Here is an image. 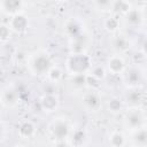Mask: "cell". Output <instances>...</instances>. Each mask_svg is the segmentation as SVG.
Listing matches in <instances>:
<instances>
[{"label": "cell", "mask_w": 147, "mask_h": 147, "mask_svg": "<svg viewBox=\"0 0 147 147\" xmlns=\"http://www.w3.org/2000/svg\"><path fill=\"white\" fill-rule=\"evenodd\" d=\"M13 32L15 33H23L29 28V18L23 13H20L17 15H14L9 17V21L7 23Z\"/></svg>", "instance_id": "10"}, {"label": "cell", "mask_w": 147, "mask_h": 147, "mask_svg": "<svg viewBox=\"0 0 147 147\" xmlns=\"http://www.w3.org/2000/svg\"><path fill=\"white\" fill-rule=\"evenodd\" d=\"M20 101V92L14 86H6L1 92V105L3 108H13Z\"/></svg>", "instance_id": "9"}, {"label": "cell", "mask_w": 147, "mask_h": 147, "mask_svg": "<svg viewBox=\"0 0 147 147\" xmlns=\"http://www.w3.org/2000/svg\"><path fill=\"white\" fill-rule=\"evenodd\" d=\"M133 6L127 2V1H113V6H111V11L115 14H119V15H125Z\"/></svg>", "instance_id": "24"}, {"label": "cell", "mask_w": 147, "mask_h": 147, "mask_svg": "<svg viewBox=\"0 0 147 147\" xmlns=\"http://www.w3.org/2000/svg\"><path fill=\"white\" fill-rule=\"evenodd\" d=\"M132 147H147V126L131 132Z\"/></svg>", "instance_id": "19"}, {"label": "cell", "mask_w": 147, "mask_h": 147, "mask_svg": "<svg viewBox=\"0 0 147 147\" xmlns=\"http://www.w3.org/2000/svg\"><path fill=\"white\" fill-rule=\"evenodd\" d=\"M55 147H70L69 142L67 140L63 141H55Z\"/></svg>", "instance_id": "30"}, {"label": "cell", "mask_w": 147, "mask_h": 147, "mask_svg": "<svg viewBox=\"0 0 147 147\" xmlns=\"http://www.w3.org/2000/svg\"><path fill=\"white\" fill-rule=\"evenodd\" d=\"M94 6H96L102 10H111L113 1H96L94 2Z\"/></svg>", "instance_id": "28"}, {"label": "cell", "mask_w": 147, "mask_h": 147, "mask_svg": "<svg viewBox=\"0 0 147 147\" xmlns=\"http://www.w3.org/2000/svg\"><path fill=\"white\" fill-rule=\"evenodd\" d=\"M37 127L31 119H23L17 126V133L22 139H31L36 134Z\"/></svg>", "instance_id": "16"}, {"label": "cell", "mask_w": 147, "mask_h": 147, "mask_svg": "<svg viewBox=\"0 0 147 147\" xmlns=\"http://www.w3.org/2000/svg\"><path fill=\"white\" fill-rule=\"evenodd\" d=\"M14 147H26V146H24V145H21V144H18V145H15Z\"/></svg>", "instance_id": "31"}, {"label": "cell", "mask_w": 147, "mask_h": 147, "mask_svg": "<svg viewBox=\"0 0 147 147\" xmlns=\"http://www.w3.org/2000/svg\"><path fill=\"white\" fill-rule=\"evenodd\" d=\"M145 119H146L145 113L139 107L130 108L124 115L123 124L126 130L133 132V131L145 126Z\"/></svg>", "instance_id": "4"}, {"label": "cell", "mask_w": 147, "mask_h": 147, "mask_svg": "<svg viewBox=\"0 0 147 147\" xmlns=\"http://www.w3.org/2000/svg\"><path fill=\"white\" fill-rule=\"evenodd\" d=\"M11 33H13V31H11V29L9 28L8 24L2 23V24L0 25V40H1L2 44L6 42V41H8V40L10 39Z\"/></svg>", "instance_id": "27"}, {"label": "cell", "mask_w": 147, "mask_h": 147, "mask_svg": "<svg viewBox=\"0 0 147 147\" xmlns=\"http://www.w3.org/2000/svg\"><path fill=\"white\" fill-rule=\"evenodd\" d=\"M123 21L125 25L130 28H139L144 22V14L141 9L132 7L125 15H123Z\"/></svg>", "instance_id": "13"}, {"label": "cell", "mask_w": 147, "mask_h": 147, "mask_svg": "<svg viewBox=\"0 0 147 147\" xmlns=\"http://www.w3.org/2000/svg\"><path fill=\"white\" fill-rule=\"evenodd\" d=\"M65 68L69 75H87L92 69V60L87 53L70 54L65 61Z\"/></svg>", "instance_id": "2"}, {"label": "cell", "mask_w": 147, "mask_h": 147, "mask_svg": "<svg viewBox=\"0 0 147 147\" xmlns=\"http://www.w3.org/2000/svg\"><path fill=\"white\" fill-rule=\"evenodd\" d=\"M88 33L87 31L82 33L80 36L76 37V38H72V39H69V45H70V51H71V54H75V53H86V49L88 47V44H90V40H88Z\"/></svg>", "instance_id": "14"}, {"label": "cell", "mask_w": 147, "mask_h": 147, "mask_svg": "<svg viewBox=\"0 0 147 147\" xmlns=\"http://www.w3.org/2000/svg\"><path fill=\"white\" fill-rule=\"evenodd\" d=\"M108 144L110 147H125L126 146V137L122 131L115 130L109 134Z\"/></svg>", "instance_id": "20"}, {"label": "cell", "mask_w": 147, "mask_h": 147, "mask_svg": "<svg viewBox=\"0 0 147 147\" xmlns=\"http://www.w3.org/2000/svg\"><path fill=\"white\" fill-rule=\"evenodd\" d=\"M119 18L117 17V15H110L108 16L105 21H103V26L105 29L110 32V33H117L118 32V29H119Z\"/></svg>", "instance_id": "21"}, {"label": "cell", "mask_w": 147, "mask_h": 147, "mask_svg": "<svg viewBox=\"0 0 147 147\" xmlns=\"http://www.w3.org/2000/svg\"><path fill=\"white\" fill-rule=\"evenodd\" d=\"M59 98L56 94H47L44 93L41 98L39 99V106L42 111L45 113H53L59 107Z\"/></svg>", "instance_id": "15"}, {"label": "cell", "mask_w": 147, "mask_h": 147, "mask_svg": "<svg viewBox=\"0 0 147 147\" xmlns=\"http://www.w3.org/2000/svg\"><path fill=\"white\" fill-rule=\"evenodd\" d=\"M106 67H107V70L113 75L124 74V71L127 68L124 57L122 56V54H118V53H114L107 59Z\"/></svg>", "instance_id": "7"}, {"label": "cell", "mask_w": 147, "mask_h": 147, "mask_svg": "<svg viewBox=\"0 0 147 147\" xmlns=\"http://www.w3.org/2000/svg\"><path fill=\"white\" fill-rule=\"evenodd\" d=\"M47 78H48L49 83H52V84L57 83V82H59V80L62 78V70L60 69V67L54 65V67L51 69V71L48 72Z\"/></svg>", "instance_id": "25"}, {"label": "cell", "mask_w": 147, "mask_h": 147, "mask_svg": "<svg viewBox=\"0 0 147 147\" xmlns=\"http://www.w3.org/2000/svg\"><path fill=\"white\" fill-rule=\"evenodd\" d=\"M106 72H107V70H106L105 67H102V65H95V67H92V69H91V71L88 74L92 77H94V78H96L99 80H102L106 77Z\"/></svg>", "instance_id": "26"}, {"label": "cell", "mask_w": 147, "mask_h": 147, "mask_svg": "<svg viewBox=\"0 0 147 147\" xmlns=\"http://www.w3.org/2000/svg\"><path fill=\"white\" fill-rule=\"evenodd\" d=\"M141 53L145 57H147V37L144 39V41L141 44Z\"/></svg>", "instance_id": "29"}, {"label": "cell", "mask_w": 147, "mask_h": 147, "mask_svg": "<svg viewBox=\"0 0 147 147\" xmlns=\"http://www.w3.org/2000/svg\"><path fill=\"white\" fill-rule=\"evenodd\" d=\"M70 85L76 90H83L87 87V75H71L69 79Z\"/></svg>", "instance_id": "22"}, {"label": "cell", "mask_w": 147, "mask_h": 147, "mask_svg": "<svg viewBox=\"0 0 147 147\" xmlns=\"http://www.w3.org/2000/svg\"><path fill=\"white\" fill-rule=\"evenodd\" d=\"M144 94H145V100H146V101H147V90H146V92H145V93H144Z\"/></svg>", "instance_id": "32"}, {"label": "cell", "mask_w": 147, "mask_h": 147, "mask_svg": "<svg viewBox=\"0 0 147 147\" xmlns=\"http://www.w3.org/2000/svg\"><path fill=\"white\" fill-rule=\"evenodd\" d=\"M23 7L24 2L21 0H2L0 2L1 11L5 15H8L9 17L23 13Z\"/></svg>", "instance_id": "11"}, {"label": "cell", "mask_w": 147, "mask_h": 147, "mask_svg": "<svg viewBox=\"0 0 147 147\" xmlns=\"http://www.w3.org/2000/svg\"><path fill=\"white\" fill-rule=\"evenodd\" d=\"M144 100H145V94L138 88H130L125 94V102L130 106V108L139 107Z\"/></svg>", "instance_id": "18"}, {"label": "cell", "mask_w": 147, "mask_h": 147, "mask_svg": "<svg viewBox=\"0 0 147 147\" xmlns=\"http://www.w3.org/2000/svg\"><path fill=\"white\" fill-rule=\"evenodd\" d=\"M123 108H124V101L118 96H111L107 101V109L111 114H118L123 110Z\"/></svg>", "instance_id": "23"}, {"label": "cell", "mask_w": 147, "mask_h": 147, "mask_svg": "<svg viewBox=\"0 0 147 147\" xmlns=\"http://www.w3.org/2000/svg\"><path fill=\"white\" fill-rule=\"evenodd\" d=\"M64 33L68 36L69 39L76 38L78 36H80L82 33L86 32V28L85 24L82 20L77 18V17H70L64 22Z\"/></svg>", "instance_id": "5"}, {"label": "cell", "mask_w": 147, "mask_h": 147, "mask_svg": "<svg viewBox=\"0 0 147 147\" xmlns=\"http://www.w3.org/2000/svg\"><path fill=\"white\" fill-rule=\"evenodd\" d=\"M87 132L83 129H76L71 131V134L68 139L70 147H84L87 142Z\"/></svg>", "instance_id": "17"}, {"label": "cell", "mask_w": 147, "mask_h": 147, "mask_svg": "<svg viewBox=\"0 0 147 147\" xmlns=\"http://www.w3.org/2000/svg\"><path fill=\"white\" fill-rule=\"evenodd\" d=\"M28 67L32 75L47 76L51 69L54 67L51 55L45 51H38L31 54L28 59Z\"/></svg>", "instance_id": "1"}, {"label": "cell", "mask_w": 147, "mask_h": 147, "mask_svg": "<svg viewBox=\"0 0 147 147\" xmlns=\"http://www.w3.org/2000/svg\"><path fill=\"white\" fill-rule=\"evenodd\" d=\"M111 46L115 51V53L123 54L127 52L131 47V40L130 38L124 33H115L111 38Z\"/></svg>", "instance_id": "12"}, {"label": "cell", "mask_w": 147, "mask_h": 147, "mask_svg": "<svg viewBox=\"0 0 147 147\" xmlns=\"http://www.w3.org/2000/svg\"><path fill=\"white\" fill-rule=\"evenodd\" d=\"M82 102L84 108L88 111H98L102 105L101 95L99 94L98 91H93V90H90L88 92H85L83 94Z\"/></svg>", "instance_id": "8"}, {"label": "cell", "mask_w": 147, "mask_h": 147, "mask_svg": "<svg viewBox=\"0 0 147 147\" xmlns=\"http://www.w3.org/2000/svg\"><path fill=\"white\" fill-rule=\"evenodd\" d=\"M48 131L55 141H63V140L69 139L72 130H71V126L67 118L56 117L49 123Z\"/></svg>", "instance_id": "3"}, {"label": "cell", "mask_w": 147, "mask_h": 147, "mask_svg": "<svg viewBox=\"0 0 147 147\" xmlns=\"http://www.w3.org/2000/svg\"><path fill=\"white\" fill-rule=\"evenodd\" d=\"M123 79L126 86H129L130 88H138L144 79V71L134 65L129 67L123 74Z\"/></svg>", "instance_id": "6"}]
</instances>
